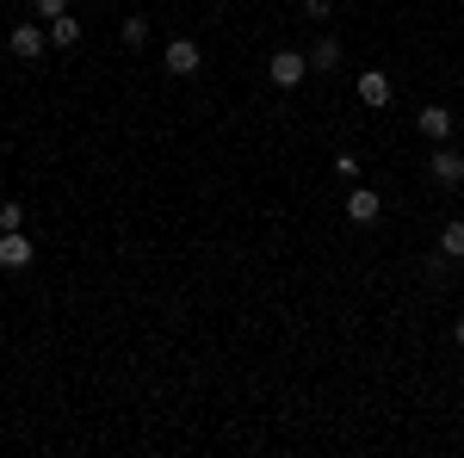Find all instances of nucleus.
I'll return each mask as SVG.
<instances>
[{
    "mask_svg": "<svg viewBox=\"0 0 464 458\" xmlns=\"http://www.w3.org/2000/svg\"><path fill=\"white\" fill-rule=\"evenodd\" d=\"M304 74H310V56H304V50H273V56H266V81H273V87H297Z\"/></svg>",
    "mask_w": 464,
    "mask_h": 458,
    "instance_id": "1",
    "label": "nucleus"
},
{
    "mask_svg": "<svg viewBox=\"0 0 464 458\" xmlns=\"http://www.w3.org/2000/svg\"><path fill=\"white\" fill-rule=\"evenodd\" d=\"M0 267L6 273H25L32 267V236L25 229H0Z\"/></svg>",
    "mask_w": 464,
    "mask_h": 458,
    "instance_id": "2",
    "label": "nucleus"
},
{
    "mask_svg": "<svg viewBox=\"0 0 464 458\" xmlns=\"http://www.w3.org/2000/svg\"><path fill=\"white\" fill-rule=\"evenodd\" d=\"M198 63H205V56H198V44H192V37H174V44H168V74H174V81L198 74Z\"/></svg>",
    "mask_w": 464,
    "mask_h": 458,
    "instance_id": "3",
    "label": "nucleus"
},
{
    "mask_svg": "<svg viewBox=\"0 0 464 458\" xmlns=\"http://www.w3.org/2000/svg\"><path fill=\"white\" fill-rule=\"evenodd\" d=\"M347 217H353V223H365V229H372V223H378V217H384V199H378V192H372V186H353V192H347Z\"/></svg>",
    "mask_w": 464,
    "mask_h": 458,
    "instance_id": "4",
    "label": "nucleus"
},
{
    "mask_svg": "<svg viewBox=\"0 0 464 458\" xmlns=\"http://www.w3.org/2000/svg\"><path fill=\"white\" fill-rule=\"evenodd\" d=\"M428 174L440 180V186H464V155L440 142V149H433V161H428Z\"/></svg>",
    "mask_w": 464,
    "mask_h": 458,
    "instance_id": "5",
    "label": "nucleus"
},
{
    "mask_svg": "<svg viewBox=\"0 0 464 458\" xmlns=\"http://www.w3.org/2000/svg\"><path fill=\"white\" fill-rule=\"evenodd\" d=\"M359 106H391V74L384 69H359Z\"/></svg>",
    "mask_w": 464,
    "mask_h": 458,
    "instance_id": "6",
    "label": "nucleus"
},
{
    "mask_svg": "<svg viewBox=\"0 0 464 458\" xmlns=\"http://www.w3.org/2000/svg\"><path fill=\"white\" fill-rule=\"evenodd\" d=\"M415 131H421L428 142H446V137H452V112H446V106H421V112H415Z\"/></svg>",
    "mask_w": 464,
    "mask_h": 458,
    "instance_id": "7",
    "label": "nucleus"
},
{
    "mask_svg": "<svg viewBox=\"0 0 464 458\" xmlns=\"http://www.w3.org/2000/svg\"><path fill=\"white\" fill-rule=\"evenodd\" d=\"M6 44H13V56H19V63H37V56H44V44H50V37L37 32V25H13V37H6Z\"/></svg>",
    "mask_w": 464,
    "mask_h": 458,
    "instance_id": "8",
    "label": "nucleus"
},
{
    "mask_svg": "<svg viewBox=\"0 0 464 458\" xmlns=\"http://www.w3.org/2000/svg\"><path fill=\"white\" fill-rule=\"evenodd\" d=\"M310 69H316V74L341 69V44H334V37H316V50H310Z\"/></svg>",
    "mask_w": 464,
    "mask_h": 458,
    "instance_id": "9",
    "label": "nucleus"
},
{
    "mask_svg": "<svg viewBox=\"0 0 464 458\" xmlns=\"http://www.w3.org/2000/svg\"><path fill=\"white\" fill-rule=\"evenodd\" d=\"M50 44L74 50V44H81V19H69V13H63V19H50Z\"/></svg>",
    "mask_w": 464,
    "mask_h": 458,
    "instance_id": "10",
    "label": "nucleus"
},
{
    "mask_svg": "<svg viewBox=\"0 0 464 458\" xmlns=\"http://www.w3.org/2000/svg\"><path fill=\"white\" fill-rule=\"evenodd\" d=\"M440 254H446V260H464V223H446V229H440Z\"/></svg>",
    "mask_w": 464,
    "mask_h": 458,
    "instance_id": "11",
    "label": "nucleus"
},
{
    "mask_svg": "<svg viewBox=\"0 0 464 458\" xmlns=\"http://www.w3.org/2000/svg\"><path fill=\"white\" fill-rule=\"evenodd\" d=\"M124 44H130V50H143V44H149V19H143V13L124 19Z\"/></svg>",
    "mask_w": 464,
    "mask_h": 458,
    "instance_id": "12",
    "label": "nucleus"
},
{
    "mask_svg": "<svg viewBox=\"0 0 464 458\" xmlns=\"http://www.w3.org/2000/svg\"><path fill=\"white\" fill-rule=\"evenodd\" d=\"M334 174L347 180V186H359V155H353V149H341V155H334Z\"/></svg>",
    "mask_w": 464,
    "mask_h": 458,
    "instance_id": "13",
    "label": "nucleus"
},
{
    "mask_svg": "<svg viewBox=\"0 0 464 458\" xmlns=\"http://www.w3.org/2000/svg\"><path fill=\"white\" fill-rule=\"evenodd\" d=\"M0 229H25V211H19V199H6V205H0Z\"/></svg>",
    "mask_w": 464,
    "mask_h": 458,
    "instance_id": "14",
    "label": "nucleus"
},
{
    "mask_svg": "<svg viewBox=\"0 0 464 458\" xmlns=\"http://www.w3.org/2000/svg\"><path fill=\"white\" fill-rule=\"evenodd\" d=\"M69 13V0H37V19H63Z\"/></svg>",
    "mask_w": 464,
    "mask_h": 458,
    "instance_id": "15",
    "label": "nucleus"
},
{
    "mask_svg": "<svg viewBox=\"0 0 464 458\" xmlns=\"http://www.w3.org/2000/svg\"><path fill=\"white\" fill-rule=\"evenodd\" d=\"M304 13H310V19H328V13H334V0H304Z\"/></svg>",
    "mask_w": 464,
    "mask_h": 458,
    "instance_id": "16",
    "label": "nucleus"
},
{
    "mask_svg": "<svg viewBox=\"0 0 464 458\" xmlns=\"http://www.w3.org/2000/svg\"><path fill=\"white\" fill-rule=\"evenodd\" d=\"M452 335H459V347H464V317H459V328H452Z\"/></svg>",
    "mask_w": 464,
    "mask_h": 458,
    "instance_id": "17",
    "label": "nucleus"
}]
</instances>
